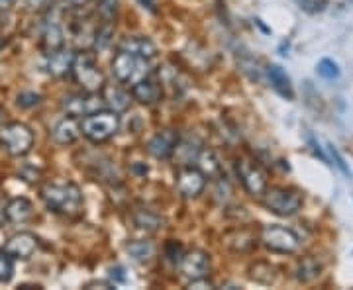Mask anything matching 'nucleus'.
<instances>
[{"mask_svg":"<svg viewBox=\"0 0 353 290\" xmlns=\"http://www.w3.org/2000/svg\"><path fill=\"white\" fill-rule=\"evenodd\" d=\"M165 255L169 257V261H173V263H181V259H183V255H185V249H183V245L181 243H176V241H169L167 245H165Z\"/></svg>","mask_w":353,"mask_h":290,"instance_id":"obj_33","label":"nucleus"},{"mask_svg":"<svg viewBox=\"0 0 353 290\" xmlns=\"http://www.w3.org/2000/svg\"><path fill=\"white\" fill-rule=\"evenodd\" d=\"M4 216L12 224H26L34 216V204L28 198H24V196H16V198H12L6 204Z\"/></svg>","mask_w":353,"mask_h":290,"instance_id":"obj_16","label":"nucleus"},{"mask_svg":"<svg viewBox=\"0 0 353 290\" xmlns=\"http://www.w3.org/2000/svg\"><path fill=\"white\" fill-rule=\"evenodd\" d=\"M41 45H43V50H48V51L59 50V48H63L65 45L63 25H61V22H59L55 16L50 18V20L46 22V25H43Z\"/></svg>","mask_w":353,"mask_h":290,"instance_id":"obj_17","label":"nucleus"},{"mask_svg":"<svg viewBox=\"0 0 353 290\" xmlns=\"http://www.w3.org/2000/svg\"><path fill=\"white\" fill-rule=\"evenodd\" d=\"M39 102H41V96H39L38 92H32V90L20 92L18 99H16V104H18L20 108H34V106H38Z\"/></svg>","mask_w":353,"mask_h":290,"instance_id":"obj_31","label":"nucleus"},{"mask_svg":"<svg viewBox=\"0 0 353 290\" xmlns=\"http://www.w3.org/2000/svg\"><path fill=\"white\" fill-rule=\"evenodd\" d=\"M320 271H322V265L316 259H312V257H306L296 267V275L294 277L299 278L301 282H310V280H314L320 275Z\"/></svg>","mask_w":353,"mask_h":290,"instance_id":"obj_25","label":"nucleus"},{"mask_svg":"<svg viewBox=\"0 0 353 290\" xmlns=\"http://www.w3.org/2000/svg\"><path fill=\"white\" fill-rule=\"evenodd\" d=\"M63 110L67 112V116H73V118H79V116H88V114L97 112V110H102L104 106V101L97 92H75V94H67L61 102Z\"/></svg>","mask_w":353,"mask_h":290,"instance_id":"obj_8","label":"nucleus"},{"mask_svg":"<svg viewBox=\"0 0 353 290\" xmlns=\"http://www.w3.org/2000/svg\"><path fill=\"white\" fill-rule=\"evenodd\" d=\"M189 289H214V284L210 280H206V277L196 278V280H190Z\"/></svg>","mask_w":353,"mask_h":290,"instance_id":"obj_35","label":"nucleus"},{"mask_svg":"<svg viewBox=\"0 0 353 290\" xmlns=\"http://www.w3.org/2000/svg\"><path fill=\"white\" fill-rule=\"evenodd\" d=\"M318 75L328 79V81H334V79L340 76V67H338V63H334L332 59H322L318 63Z\"/></svg>","mask_w":353,"mask_h":290,"instance_id":"obj_30","label":"nucleus"},{"mask_svg":"<svg viewBox=\"0 0 353 290\" xmlns=\"http://www.w3.org/2000/svg\"><path fill=\"white\" fill-rule=\"evenodd\" d=\"M250 277L259 284H275L277 282V269L269 263H255L250 269Z\"/></svg>","mask_w":353,"mask_h":290,"instance_id":"obj_24","label":"nucleus"},{"mask_svg":"<svg viewBox=\"0 0 353 290\" xmlns=\"http://www.w3.org/2000/svg\"><path fill=\"white\" fill-rule=\"evenodd\" d=\"M75 51L67 50V48H59V50L48 51L46 59H43V69L46 73L51 76H65L71 73L73 69V61H75Z\"/></svg>","mask_w":353,"mask_h":290,"instance_id":"obj_11","label":"nucleus"},{"mask_svg":"<svg viewBox=\"0 0 353 290\" xmlns=\"http://www.w3.org/2000/svg\"><path fill=\"white\" fill-rule=\"evenodd\" d=\"M141 2H143V4H145V6H150V8H152V6H153V2H155V0H141Z\"/></svg>","mask_w":353,"mask_h":290,"instance_id":"obj_40","label":"nucleus"},{"mask_svg":"<svg viewBox=\"0 0 353 290\" xmlns=\"http://www.w3.org/2000/svg\"><path fill=\"white\" fill-rule=\"evenodd\" d=\"M50 4V0H26V8L28 10H41Z\"/></svg>","mask_w":353,"mask_h":290,"instance_id":"obj_36","label":"nucleus"},{"mask_svg":"<svg viewBox=\"0 0 353 290\" xmlns=\"http://www.w3.org/2000/svg\"><path fill=\"white\" fill-rule=\"evenodd\" d=\"M328 152H330V155H332V159H334V165H336V167H338V169L341 171V175H345V177L352 178V169L345 165V159L341 157V153L338 152V147H336L334 143H330Z\"/></svg>","mask_w":353,"mask_h":290,"instance_id":"obj_32","label":"nucleus"},{"mask_svg":"<svg viewBox=\"0 0 353 290\" xmlns=\"http://www.w3.org/2000/svg\"><path fill=\"white\" fill-rule=\"evenodd\" d=\"M199 167H201V171L204 175L220 173V163L216 159L214 152H210V149H204V152L199 153Z\"/></svg>","mask_w":353,"mask_h":290,"instance_id":"obj_27","label":"nucleus"},{"mask_svg":"<svg viewBox=\"0 0 353 290\" xmlns=\"http://www.w3.org/2000/svg\"><path fill=\"white\" fill-rule=\"evenodd\" d=\"M181 273L190 280H196V278L208 277V271H210V259L208 255L201 249H192V251L185 253L183 259H181Z\"/></svg>","mask_w":353,"mask_h":290,"instance_id":"obj_12","label":"nucleus"},{"mask_svg":"<svg viewBox=\"0 0 353 290\" xmlns=\"http://www.w3.org/2000/svg\"><path fill=\"white\" fill-rule=\"evenodd\" d=\"M263 204L265 208L273 214L294 216L303 206V196L296 190L277 187V189L265 190Z\"/></svg>","mask_w":353,"mask_h":290,"instance_id":"obj_6","label":"nucleus"},{"mask_svg":"<svg viewBox=\"0 0 353 290\" xmlns=\"http://www.w3.org/2000/svg\"><path fill=\"white\" fill-rule=\"evenodd\" d=\"M120 51H128V53H134V55H141L145 59H153L157 55V48L150 38H143V36H132L126 38L120 43Z\"/></svg>","mask_w":353,"mask_h":290,"instance_id":"obj_18","label":"nucleus"},{"mask_svg":"<svg viewBox=\"0 0 353 290\" xmlns=\"http://www.w3.org/2000/svg\"><path fill=\"white\" fill-rule=\"evenodd\" d=\"M114 10H116V0H99V12L104 20H110Z\"/></svg>","mask_w":353,"mask_h":290,"instance_id":"obj_34","label":"nucleus"},{"mask_svg":"<svg viewBox=\"0 0 353 290\" xmlns=\"http://www.w3.org/2000/svg\"><path fill=\"white\" fill-rule=\"evenodd\" d=\"M112 25H110V22L106 20L104 24L99 25L97 28V34H94V41H92V45L97 48V50H106L108 45H110V41H112Z\"/></svg>","mask_w":353,"mask_h":290,"instance_id":"obj_28","label":"nucleus"},{"mask_svg":"<svg viewBox=\"0 0 353 290\" xmlns=\"http://www.w3.org/2000/svg\"><path fill=\"white\" fill-rule=\"evenodd\" d=\"M120 127V118L114 110H97L88 114L81 122V134L92 141V143H102L108 141Z\"/></svg>","mask_w":353,"mask_h":290,"instance_id":"obj_3","label":"nucleus"},{"mask_svg":"<svg viewBox=\"0 0 353 290\" xmlns=\"http://www.w3.org/2000/svg\"><path fill=\"white\" fill-rule=\"evenodd\" d=\"M206 187V175L201 169H192L185 167L179 171L176 175V190L185 196V198H196L202 194V190Z\"/></svg>","mask_w":353,"mask_h":290,"instance_id":"obj_10","label":"nucleus"},{"mask_svg":"<svg viewBox=\"0 0 353 290\" xmlns=\"http://www.w3.org/2000/svg\"><path fill=\"white\" fill-rule=\"evenodd\" d=\"M267 76H269V81H271V87L277 90L283 99H287V101H292V99H294L292 83H290L289 75L285 73V69H283V67H279V65H271V67L267 69Z\"/></svg>","mask_w":353,"mask_h":290,"instance_id":"obj_20","label":"nucleus"},{"mask_svg":"<svg viewBox=\"0 0 353 290\" xmlns=\"http://www.w3.org/2000/svg\"><path fill=\"white\" fill-rule=\"evenodd\" d=\"M69 2H71L73 6H81V4H85L87 0H69Z\"/></svg>","mask_w":353,"mask_h":290,"instance_id":"obj_39","label":"nucleus"},{"mask_svg":"<svg viewBox=\"0 0 353 290\" xmlns=\"http://www.w3.org/2000/svg\"><path fill=\"white\" fill-rule=\"evenodd\" d=\"M134 224L143 229V231H157L159 227L163 226V218L152 212V210H145V208H139L134 212Z\"/></svg>","mask_w":353,"mask_h":290,"instance_id":"obj_22","label":"nucleus"},{"mask_svg":"<svg viewBox=\"0 0 353 290\" xmlns=\"http://www.w3.org/2000/svg\"><path fill=\"white\" fill-rule=\"evenodd\" d=\"M0 120H2V108H0Z\"/></svg>","mask_w":353,"mask_h":290,"instance_id":"obj_41","label":"nucleus"},{"mask_svg":"<svg viewBox=\"0 0 353 290\" xmlns=\"http://www.w3.org/2000/svg\"><path fill=\"white\" fill-rule=\"evenodd\" d=\"M102 92H104L102 101L114 112H122V110H126L128 106H130V92L122 89L120 85H110V87L104 85Z\"/></svg>","mask_w":353,"mask_h":290,"instance_id":"obj_21","label":"nucleus"},{"mask_svg":"<svg viewBox=\"0 0 353 290\" xmlns=\"http://www.w3.org/2000/svg\"><path fill=\"white\" fill-rule=\"evenodd\" d=\"M112 73L118 79V83L134 87L139 81L148 79L152 73V65L150 59L141 57V55H134L128 51H118L112 59Z\"/></svg>","mask_w":353,"mask_h":290,"instance_id":"obj_2","label":"nucleus"},{"mask_svg":"<svg viewBox=\"0 0 353 290\" xmlns=\"http://www.w3.org/2000/svg\"><path fill=\"white\" fill-rule=\"evenodd\" d=\"M261 241L267 249L275 253H294L301 247V238L285 226H267L261 231Z\"/></svg>","mask_w":353,"mask_h":290,"instance_id":"obj_7","label":"nucleus"},{"mask_svg":"<svg viewBox=\"0 0 353 290\" xmlns=\"http://www.w3.org/2000/svg\"><path fill=\"white\" fill-rule=\"evenodd\" d=\"M0 145L12 157H24L34 147V132L22 122H10L0 130Z\"/></svg>","mask_w":353,"mask_h":290,"instance_id":"obj_5","label":"nucleus"},{"mask_svg":"<svg viewBox=\"0 0 353 290\" xmlns=\"http://www.w3.org/2000/svg\"><path fill=\"white\" fill-rule=\"evenodd\" d=\"M16 2H18V0H0V10H8V8H12Z\"/></svg>","mask_w":353,"mask_h":290,"instance_id":"obj_38","label":"nucleus"},{"mask_svg":"<svg viewBox=\"0 0 353 290\" xmlns=\"http://www.w3.org/2000/svg\"><path fill=\"white\" fill-rule=\"evenodd\" d=\"M0 48H2V41H0Z\"/></svg>","mask_w":353,"mask_h":290,"instance_id":"obj_42","label":"nucleus"},{"mask_svg":"<svg viewBox=\"0 0 353 290\" xmlns=\"http://www.w3.org/2000/svg\"><path fill=\"white\" fill-rule=\"evenodd\" d=\"M226 243L232 247V249H236V251H250L253 245H255V240H253V236L250 231H245V229H240V231H234V234H230L226 238Z\"/></svg>","mask_w":353,"mask_h":290,"instance_id":"obj_26","label":"nucleus"},{"mask_svg":"<svg viewBox=\"0 0 353 290\" xmlns=\"http://www.w3.org/2000/svg\"><path fill=\"white\" fill-rule=\"evenodd\" d=\"M236 169H238V175H240L243 187H245V190L250 194H253V196L265 194V190H267V175H265V171L259 165L253 163L250 159H240L238 165H236Z\"/></svg>","mask_w":353,"mask_h":290,"instance_id":"obj_9","label":"nucleus"},{"mask_svg":"<svg viewBox=\"0 0 353 290\" xmlns=\"http://www.w3.org/2000/svg\"><path fill=\"white\" fill-rule=\"evenodd\" d=\"M4 249L12 259H30L38 249V238L30 231H20L6 241Z\"/></svg>","mask_w":353,"mask_h":290,"instance_id":"obj_14","label":"nucleus"},{"mask_svg":"<svg viewBox=\"0 0 353 290\" xmlns=\"http://www.w3.org/2000/svg\"><path fill=\"white\" fill-rule=\"evenodd\" d=\"M161 94H163L161 87L152 79H143L138 85L132 87V96L141 104H155V102L161 101Z\"/></svg>","mask_w":353,"mask_h":290,"instance_id":"obj_19","label":"nucleus"},{"mask_svg":"<svg viewBox=\"0 0 353 290\" xmlns=\"http://www.w3.org/2000/svg\"><path fill=\"white\" fill-rule=\"evenodd\" d=\"M71 73H73L75 81L79 83V87L83 90H87V92H99V90L104 89V85H106V83H104L102 71L99 69L94 57H92L88 51L77 53Z\"/></svg>","mask_w":353,"mask_h":290,"instance_id":"obj_4","label":"nucleus"},{"mask_svg":"<svg viewBox=\"0 0 353 290\" xmlns=\"http://www.w3.org/2000/svg\"><path fill=\"white\" fill-rule=\"evenodd\" d=\"M39 196L55 214L75 216L83 206V192L75 183H46L39 189Z\"/></svg>","mask_w":353,"mask_h":290,"instance_id":"obj_1","label":"nucleus"},{"mask_svg":"<svg viewBox=\"0 0 353 290\" xmlns=\"http://www.w3.org/2000/svg\"><path fill=\"white\" fill-rule=\"evenodd\" d=\"M126 251L130 253V257L138 263H145L150 261L153 255H155V245L152 241H143V240H136L130 241L126 245Z\"/></svg>","mask_w":353,"mask_h":290,"instance_id":"obj_23","label":"nucleus"},{"mask_svg":"<svg viewBox=\"0 0 353 290\" xmlns=\"http://www.w3.org/2000/svg\"><path fill=\"white\" fill-rule=\"evenodd\" d=\"M14 277V259L6 253V249H0V282H8Z\"/></svg>","mask_w":353,"mask_h":290,"instance_id":"obj_29","label":"nucleus"},{"mask_svg":"<svg viewBox=\"0 0 353 290\" xmlns=\"http://www.w3.org/2000/svg\"><path fill=\"white\" fill-rule=\"evenodd\" d=\"M308 141H310V145H312V149H314L316 155H318V157H320V159H322L324 163H328V159H326V155H324V152L320 149V145H318V141H316V139L312 138V136L308 138Z\"/></svg>","mask_w":353,"mask_h":290,"instance_id":"obj_37","label":"nucleus"},{"mask_svg":"<svg viewBox=\"0 0 353 290\" xmlns=\"http://www.w3.org/2000/svg\"><path fill=\"white\" fill-rule=\"evenodd\" d=\"M53 141L57 145H71L75 143L79 136H81V124H77V120L73 116L63 118L61 122H57L53 127Z\"/></svg>","mask_w":353,"mask_h":290,"instance_id":"obj_15","label":"nucleus"},{"mask_svg":"<svg viewBox=\"0 0 353 290\" xmlns=\"http://www.w3.org/2000/svg\"><path fill=\"white\" fill-rule=\"evenodd\" d=\"M176 143H179V136L175 130H161L150 139L148 152L152 153L155 159H171L175 155Z\"/></svg>","mask_w":353,"mask_h":290,"instance_id":"obj_13","label":"nucleus"}]
</instances>
